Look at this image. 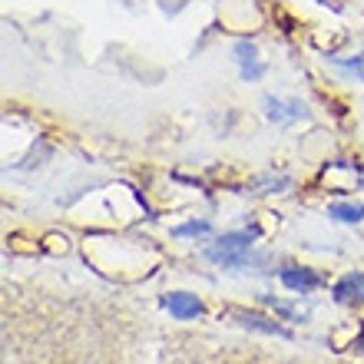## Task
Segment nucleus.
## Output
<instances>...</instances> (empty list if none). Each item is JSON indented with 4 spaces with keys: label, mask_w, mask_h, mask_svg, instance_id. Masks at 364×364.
<instances>
[{
    "label": "nucleus",
    "mask_w": 364,
    "mask_h": 364,
    "mask_svg": "<svg viewBox=\"0 0 364 364\" xmlns=\"http://www.w3.org/2000/svg\"><path fill=\"white\" fill-rule=\"evenodd\" d=\"M255 239H259V229L222 235L212 249H205V259L219 262V265H232V269H239V265H245V252L252 249V242H255Z\"/></svg>",
    "instance_id": "nucleus-1"
},
{
    "label": "nucleus",
    "mask_w": 364,
    "mask_h": 364,
    "mask_svg": "<svg viewBox=\"0 0 364 364\" xmlns=\"http://www.w3.org/2000/svg\"><path fill=\"white\" fill-rule=\"evenodd\" d=\"M166 311L173 318H179V321H192V318H199L205 308H202V301L196 295H189V291H173L169 298H163Z\"/></svg>",
    "instance_id": "nucleus-2"
},
{
    "label": "nucleus",
    "mask_w": 364,
    "mask_h": 364,
    "mask_svg": "<svg viewBox=\"0 0 364 364\" xmlns=\"http://www.w3.org/2000/svg\"><path fill=\"white\" fill-rule=\"evenodd\" d=\"M282 285L298 291V295H305V291H315V288L325 285V275L315 269H285L282 272Z\"/></svg>",
    "instance_id": "nucleus-3"
},
{
    "label": "nucleus",
    "mask_w": 364,
    "mask_h": 364,
    "mask_svg": "<svg viewBox=\"0 0 364 364\" xmlns=\"http://www.w3.org/2000/svg\"><path fill=\"white\" fill-rule=\"evenodd\" d=\"M265 113H269V119H275V123H291V119H305V106L301 103H282V100H275V96H265Z\"/></svg>",
    "instance_id": "nucleus-4"
},
{
    "label": "nucleus",
    "mask_w": 364,
    "mask_h": 364,
    "mask_svg": "<svg viewBox=\"0 0 364 364\" xmlns=\"http://www.w3.org/2000/svg\"><path fill=\"white\" fill-rule=\"evenodd\" d=\"M235 60L242 63V77H245V80H259L262 73H265V67L259 63V57H255V47H252L249 40H242L239 47H235Z\"/></svg>",
    "instance_id": "nucleus-5"
},
{
    "label": "nucleus",
    "mask_w": 364,
    "mask_h": 364,
    "mask_svg": "<svg viewBox=\"0 0 364 364\" xmlns=\"http://www.w3.org/2000/svg\"><path fill=\"white\" fill-rule=\"evenodd\" d=\"M235 318H239L245 328H255V331H265V335H275V338H291V331L282 325H275V321H269V318L255 315V311H235Z\"/></svg>",
    "instance_id": "nucleus-6"
},
{
    "label": "nucleus",
    "mask_w": 364,
    "mask_h": 364,
    "mask_svg": "<svg viewBox=\"0 0 364 364\" xmlns=\"http://www.w3.org/2000/svg\"><path fill=\"white\" fill-rule=\"evenodd\" d=\"M335 298L338 301H355V298H364V275H345L335 285Z\"/></svg>",
    "instance_id": "nucleus-7"
},
{
    "label": "nucleus",
    "mask_w": 364,
    "mask_h": 364,
    "mask_svg": "<svg viewBox=\"0 0 364 364\" xmlns=\"http://www.w3.org/2000/svg\"><path fill=\"white\" fill-rule=\"evenodd\" d=\"M328 215H335V219H341V222H361L364 205L361 202H358V205H341V202H335V205H328Z\"/></svg>",
    "instance_id": "nucleus-8"
},
{
    "label": "nucleus",
    "mask_w": 364,
    "mask_h": 364,
    "mask_svg": "<svg viewBox=\"0 0 364 364\" xmlns=\"http://www.w3.org/2000/svg\"><path fill=\"white\" fill-rule=\"evenodd\" d=\"M212 232V222L199 219V222H186V225H176L173 235L176 239H189V235H209Z\"/></svg>",
    "instance_id": "nucleus-9"
},
{
    "label": "nucleus",
    "mask_w": 364,
    "mask_h": 364,
    "mask_svg": "<svg viewBox=\"0 0 364 364\" xmlns=\"http://www.w3.org/2000/svg\"><path fill=\"white\" fill-rule=\"evenodd\" d=\"M262 305H269V308H275L278 315H285V318H288V321H298V308L285 305V301H278V298H272V295H262Z\"/></svg>",
    "instance_id": "nucleus-10"
},
{
    "label": "nucleus",
    "mask_w": 364,
    "mask_h": 364,
    "mask_svg": "<svg viewBox=\"0 0 364 364\" xmlns=\"http://www.w3.org/2000/svg\"><path fill=\"white\" fill-rule=\"evenodd\" d=\"M338 63H341L345 70H351V73H358V77L364 80V53H361V57H351V60H338Z\"/></svg>",
    "instance_id": "nucleus-11"
},
{
    "label": "nucleus",
    "mask_w": 364,
    "mask_h": 364,
    "mask_svg": "<svg viewBox=\"0 0 364 364\" xmlns=\"http://www.w3.org/2000/svg\"><path fill=\"white\" fill-rule=\"evenodd\" d=\"M351 348H361V351H364V328H361V335L355 338V345H351Z\"/></svg>",
    "instance_id": "nucleus-12"
}]
</instances>
